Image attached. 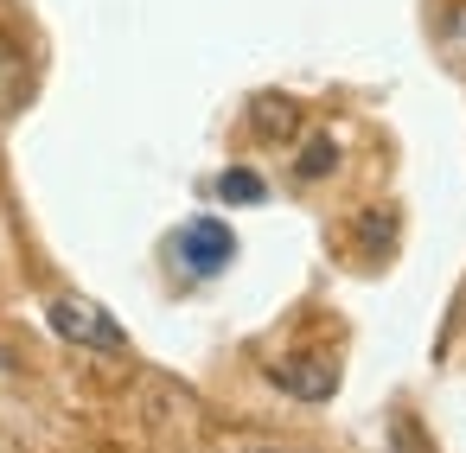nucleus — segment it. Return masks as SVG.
Listing matches in <instances>:
<instances>
[{
	"mask_svg": "<svg viewBox=\"0 0 466 453\" xmlns=\"http://www.w3.org/2000/svg\"><path fill=\"white\" fill-rule=\"evenodd\" d=\"M46 326L65 338V345H77V351H96V357H122L128 351V332H122V319H109L96 300H84V294H58L52 307H46Z\"/></svg>",
	"mask_w": 466,
	"mask_h": 453,
	"instance_id": "nucleus-1",
	"label": "nucleus"
},
{
	"mask_svg": "<svg viewBox=\"0 0 466 453\" xmlns=\"http://www.w3.org/2000/svg\"><path fill=\"white\" fill-rule=\"evenodd\" d=\"M167 256H173V268H179L186 281H211V275H224V268L237 262V237H230V224H218V217H192V224L173 230Z\"/></svg>",
	"mask_w": 466,
	"mask_h": 453,
	"instance_id": "nucleus-2",
	"label": "nucleus"
},
{
	"mask_svg": "<svg viewBox=\"0 0 466 453\" xmlns=\"http://www.w3.org/2000/svg\"><path fill=\"white\" fill-rule=\"evenodd\" d=\"M33 90H39V71H33V52L14 26H0V122H20L33 109Z\"/></svg>",
	"mask_w": 466,
	"mask_h": 453,
	"instance_id": "nucleus-3",
	"label": "nucleus"
},
{
	"mask_svg": "<svg viewBox=\"0 0 466 453\" xmlns=\"http://www.w3.org/2000/svg\"><path fill=\"white\" fill-rule=\"evenodd\" d=\"M243 122H249V135H256V141L288 147V141H300V122H307V116H300V103H294L288 90H256Z\"/></svg>",
	"mask_w": 466,
	"mask_h": 453,
	"instance_id": "nucleus-4",
	"label": "nucleus"
},
{
	"mask_svg": "<svg viewBox=\"0 0 466 453\" xmlns=\"http://www.w3.org/2000/svg\"><path fill=\"white\" fill-rule=\"evenodd\" d=\"M268 383L300 402H326L339 389V364L332 357H281V364H268Z\"/></svg>",
	"mask_w": 466,
	"mask_h": 453,
	"instance_id": "nucleus-5",
	"label": "nucleus"
},
{
	"mask_svg": "<svg viewBox=\"0 0 466 453\" xmlns=\"http://www.w3.org/2000/svg\"><path fill=\"white\" fill-rule=\"evenodd\" d=\"M211 192H218L224 205H262V198H268V179H262V173H249V166H224Z\"/></svg>",
	"mask_w": 466,
	"mask_h": 453,
	"instance_id": "nucleus-6",
	"label": "nucleus"
},
{
	"mask_svg": "<svg viewBox=\"0 0 466 453\" xmlns=\"http://www.w3.org/2000/svg\"><path fill=\"white\" fill-rule=\"evenodd\" d=\"M332 166H339V141H332V135H313V141H307V147L294 154V179H300V186L326 179Z\"/></svg>",
	"mask_w": 466,
	"mask_h": 453,
	"instance_id": "nucleus-7",
	"label": "nucleus"
},
{
	"mask_svg": "<svg viewBox=\"0 0 466 453\" xmlns=\"http://www.w3.org/2000/svg\"><path fill=\"white\" fill-rule=\"evenodd\" d=\"M230 453H288V447H230Z\"/></svg>",
	"mask_w": 466,
	"mask_h": 453,
	"instance_id": "nucleus-8",
	"label": "nucleus"
},
{
	"mask_svg": "<svg viewBox=\"0 0 466 453\" xmlns=\"http://www.w3.org/2000/svg\"><path fill=\"white\" fill-rule=\"evenodd\" d=\"M7 364H14V357H7V345H0V370H7Z\"/></svg>",
	"mask_w": 466,
	"mask_h": 453,
	"instance_id": "nucleus-9",
	"label": "nucleus"
}]
</instances>
